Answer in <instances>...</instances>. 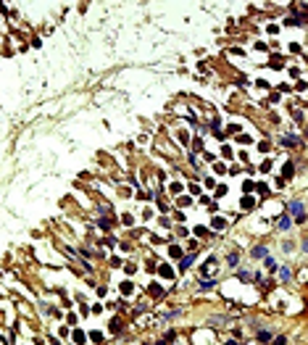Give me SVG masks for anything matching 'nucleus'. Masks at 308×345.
<instances>
[{"label":"nucleus","instance_id":"nucleus-1","mask_svg":"<svg viewBox=\"0 0 308 345\" xmlns=\"http://www.w3.org/2000/svg\"><path fill=\"white\" fill-rule=\"evenodd\" d=\"M290 211L298 216V222H303V203L300 200H295V203H290Z\"/></svg>","mask_w":308,"mask_h":345},{"label":"nucleus","instance_id":"nucleus-2","mask_svg":"<svg viewBox=\"0 0 308 345\" xmlns=\"http://www.w3.org/2000/svg\"><path fill=\"white\" fill-rule=\"evenodd\" d=\"M190 263H192V256H187V258H182V263H179V266H182V269H187Z\"/></svg>","mask_w":308,"mask_h":345},{"label":"nucleus","instance_id":"nucleus-3","mask_svg":"<svg viewBox=\"0 0 308 345\" xmlns=\"http://www.w3.org/2000/svg\"><path fill=\"white\" fill-rule=\"evenodd\" d=\"M266 269H269V271H274V269H276V263H274V258H266Z\"/></svg>","mask_w":308,"mask_h":345},{"label":"nucleus","instance_id":"nucleus-4","mask_svg":"<svg viewBox=\"0 0 308 345\" xmlns=\"http://www.w3.org/2000/svg\"><path fill=\"white\" fill-rule=\"evenodd\" d=\"M227 345H237V343H227Z\"/></svg>","mask_w":308,"mask_h":345}]
</instances>
